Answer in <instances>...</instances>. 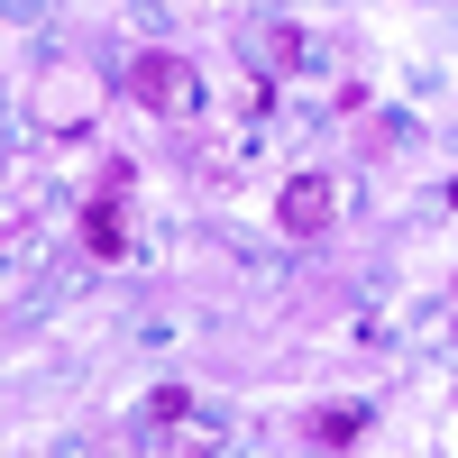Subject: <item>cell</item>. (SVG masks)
Returning <instances> with one entry per match:
<instances>
[{"instance_id":"obj_2","label":"cell","mask_w":458,"mask_h":458,"mask_svg":"<svg viewBox=\"0 0 458 458\" xmlns=\"http://www.w3.org/2000/svg\"><path fill=\"white\" fill-rule=\"evenodd\" d=\"M83 248H92V257H129V165H120V157L101 165L92 202H83Z\"/></svg>"},{"instance_id":"obj_3","label":"cell","mask_w":458,"mask_h":458,"mask_svg":"<svg viewBox=\"0 0 458 458\" xmlns=\"http://www.w3.org/2000/svg\"><path fill=\"white\" fill-rule=\"evenodd\" d=\"M330 220H339V193H330V174H293L284 193H276V229H284V239H321Z\"/></svg>"},{"instance_id":"obj_1","label":"cell","mask_w":458,"mask_h":458,"mask_svg":"<svg viewBox=\"0 0 458 458\" xmlns=\"http://www.w3.org/2000/svg\"><path fill=\"white\" fill-rule=\"evenodd\" d=\"M129 101L157 110V120H183V110L202 101V73L183 55H165V47H147V55H129Z\"/></svg>"},{"instance_id":"obj_4","label":"cell","mask_w":458,"mask_h":458,"mask_svg":"<svg viewBox=\"0 0 458 458\" xmlns=\"http://www.w3.org/2000/svg\"><path fill=\"white\" fill-rule=\"evenodd\" d=\"M367 440V403H321L302 412V449H358Z\"/></svg>"},{"instance_id":"obj_6","label":"cell","mask_w":458,"mask_h":458,"mask_svg":"<svg viewBox=\"0 0 458 458\" xmlns=\"http://www.w3.org/2000/svg\"><path fill=\"white\" fill-rule=\"evenodd\" d=\"M183 412H193V394H183V386H165V394H147V422H183Z\"/></svg>"},{"instance_id":"obj_5","label":"cell","mask_w":458,"mask_h":458,"mask_svg":"<svg viewBox=\"0 0 458 458\" xmlns=\"http://www.w3.org/2000/svg\"><path fill=\"white\" fill-rule=\"evenodd\" d=\"M266 64L293 73V64H302V28H266Z\"/></svg>"}]
</instances>
